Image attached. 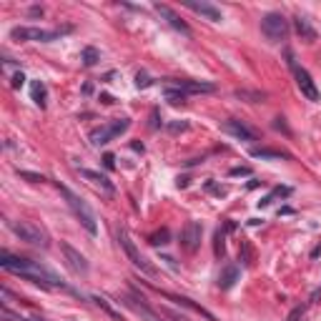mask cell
Returning a JSON list of instances; mask_svg holds the SVG:
<instances>
[{
    "mask_svg": "<svg viewBox=\"0 0 321 321\" xmlns=\"http://www.w3.org/2000/svg\"><path fill=\"white\" fill-rule=\"evenodd\" d=\"M231 176H251V168L241 166V168H231Z\"/></svg>",
    "mask_w": 321,
    "mask_h": 321,
    "instance_id": "33",
    "label": "cell"
},
{
    "mask_svg": "<svg viewBox=\"0 0 321 321\" xmlns=\"http://www.w3.org/2000/svg\"><path fill=\"white\" fill-rule=\"evenodd\" d=\"M98 60H100V53H98L93 46L83 48V66H88V68H90V66H96Z\"/></svg>",
    "mask_w": 321,
    "mask_h": 321,
    "instance_id": "23",
    "label": "cell"
},
{
    "mask_svg": "<svg viewBox=\"0 0 321 321\" xmlns=\"http://www.w3.org/2000/svg\"><path fill=\"white\" fill-rule=\"evenodd\" d=\"M100 103H106V106H108V103H113V98H110V96H100Z\"/></svg>",
    "mask_w": 321,
    "mask_h": 321,
    "instance_id": "38",
    "label": "cell"
},
{
    "mask_svg": "<svg viewBox=\"0 0 321 321\" xmlns=\"http://www.w3.org/2000/svg\"><path fill=\"white\" fill-rule=\"evenodd\" d=\"M201 236H204V226L198 221H188L181 231V248L188 254H196L201 246Z\"/></svg>",
    "mask_w": 321,
    "mask_h": 321,
    "instance_id": "10",
    "label": "cell"
},
{
    "mask_svg": "<svg viewBox=\"0 0 321 321\" xmlns=\"http://www.w3.org/2000/svg\"><path fill=\"white\" fill-rule=\"evenodd\" d=\"M0 266L6 271H13V274H20L23 278L43 286V288H66V284L53 274L48 271L46 266H40L38 261H30V258H20V256H10L8 251L0 254Z\"/></svg>",
    "mask_w": 321,
    "mask_h": 321,
    "instance_id": "1",
    "label": "cell"
},
{
    "mask_svg": "<svg viewBox=\"0 0 321 321\" xmlns=\"http://www.w3.org/2000/svg\"><path fill=\"white\" fill-rule=\"evenodd\" d=\"M294 20H296V33H298V36H301V38H304L306 43H311V40H316V30L311 28V23H308L306 18H301V16H296Z\"/></svg>",
    "mask_w": 321,
    "mask_h": 321,
    "instance_id": "19",
    "label": "cell"
},
{
    "mask_svg": "<svg viewBox=\"0 0 321 321\" xmlns=\"http://www.w3.org/2000/svg\"><path fill=\"white\" fill-rule=\"evenodd\" d=\"M221 130L224 133H228V136H234V138H238V140H256V133L248 128V126H244L241 120H226V123H221Z\"/></svg>",
    "mask_w": 321,
    "mask_h": 321,
    "instance_id": "15",
    "label": "cell"
},
{
    "mask_svg": "<svg viewBox=\"0 0 321 321\" xmlns=\"http://www.w3.org/2000/svg\"><path fill=\"white\" fill-rule=\"evenodd\" d=\"M288 194H291V188H274V194H268L264 201H258V208H266V206H268V204H271L276 196H288Z\"/></svg>",
    "mask_w": 321,
    "mask_h": 321,
    "instance_id": "24",
    "label": "cell"
},
{
    "mask_svg": "<svg viewBox=\"0 0 321 321\" xmlns=\"http://www.w3.org/2000/svg\"><path fill=\"white\" fill-rule=\"evenodd\" d=\"M224 238H226V234L224 231H216V256H224V251H226Z\"/></svg>",
    "mask_w": 321,
    "mask_h": 321,
    "instance_id": "28",
    "label": "cell"
},
{
    "mask_svg": "<svg viewBox=\"0 0 321 321\" xmlns=\"http://www.w3.org/2000/svg\"><path fill=\"white\" fill-rule=\"evenodd\" d=\"M261 33L271 40V43H281L288 36V20L281 13H266L261 18Z\"/></svg>",
    "mask_w": 321,
    "mask_h": 321,
    "instance_id": "6",
    "label": "cell"
},
{
    "mask_svg": "<svg viewBox=\"0 0 321 321\" xmlns=\"http://www.w3.org/2000/svg\"><path fill=\"white\" fill-rule=\"evenodd\" d=\"M30 16H36V18L43 16V8H30Z\"/></svg>",
    "mask_w": 321,
    "mask_h": 321,
    "instance_id": "37",
    "label": "cell"
},
{
    "mask_svg": "<svg viewBox=\"0 0 321 321\" xmlns=\"http://www.w3.org/2000/svg\"><path fill=\"white\" fill-rule=\"evenodd\" d=\"M188 128V123L186 120H176V123H168V130L171 133H178V130H186Z\"/></svg>",
    "mask_w": 321,
    "mask_h": 321,
    "instance_id": "31",
    "label": "cell"
},
{
    "mask_svg": "<svg viewBox=\"0 0 321 321\" xmlns=\"http://www.w3.org/2000/svg\"><path fill=\"white\" fill-rule=\"evenodd\" d=\"M120 301H123V306L130 308L136 316H140V321H166L164 316H158L140 296H120Z\"/></svg>",
    "mask_w": 321,
    "mask_h": 321,
    "instance_id": "9",
    "label": "cell"
},
{
    "mask_svg": "<svg viewBox=\"0 0 321 321\" xmlns=\"http://www.w3.org/2000/svg\"><path fill=\"white\" fill-rule=\"evenodd\" d=\"M274 128H276V130H286V133H288V128H286L284 118H276V120H274Z\"/></svg>",
    "mask_w": 321,
    "mask_h": 321,
    "instance_id": "36",
    "label": "cell"
},
{
    "mask_svg": "<svg viewBox=\"0 0 321 321\" xmlns=\"http://www.w3.org/2000/svg\"><path fill=\"white\" fill-rule=\"evenodd\" d=\"M136 86H138V88H148V86H150L148 73H138V76H136Z\"/></svg>",
    "mask_w": 321,
    "mask_h": 321,
    "instance_id": "30",
    "label": "cell"
},
{
    "mask_svg": "<svg viewBox=\"0 0 321 321\" xmlns=\"http://www.w3.org/2000/svg\"><path fill=\"white\" fill-rule=\"evenodd\" d=\"M236 281H238V266H234V264L224 266V271H221V276H218V288L228 291Z\"/></svg>",
    "mask_w": 321,
    "mask_h": 321,
    "instance_id": "18",
    "label": "cell"
},
{
    "mask_svg": "<svg viewBox=\"0 0 321 321\" xmlns=\"http://www.w3.org/2000/svg\"><path fill=\"white\" fill-rule=\"evenodd\" d=\"M128 126H130L128 118H116V120H110L108 126L96 128V130L90 133V143H93V146H106V143H110L113 138H118L120 133H126Z\"/></svg>",
    "mask_w": 321,
    "mask_h": 321,
    "instance_id": "7",
    "label": "cell"
},
{
    "mask_svg": "<svg viewBox=\"0 0 321 321\" xmlns=\"http://www.w3.org/2000/svg\"><path fill=\"white\" fill-rule=\"evenodd\" d=\"M18 176H20V178H28L30 184H38V181H46V178H43L40 174H30V171H18Z\"/></svg>",
    "mask_w": 321,
    "mask_h": 321,
    "instance_id": "29",
    "label": "cell"
},
{
    "mask_svg": "<svg viewBox=\"0 0 321 321\" xmlns=\"http://www.w3.org/2000/svg\"><path fill=\"white\" fill-rule=\"evenodd\" d=\"M236 96L238 98H248V103H261L266 98L264 93H248V90H236Z\"/></svg>",
    "mask_w": 321,
    "mask_h": 321,
    "instance_id": "26",
    "label": "cell"
},
{
    "mask_svg": "<svg viewBox=\"0 0 321 321\" xmlns=\"http://www.w3.org/2000/svg\"><path fill=\"white\" fill-rule=\"evenodd\" d=\"M103 164H106V168H113V166H116V156H113V153H106V156H103Z\"/></svg>",
    "mask_w": 321,
    "mask_h": 321,
    "instance_id": "32",
    "label": "cell"
},
{
    "mask_svg": "<svg viewBox=\"0 0 321 321\" xmlns=\"http://www.w3.org/2000/svg\"><path fill=\"white\" fill-rule=\"evenodd\" d=\"M58 191H60V196L66 198V204L70 206V211L76 214V218L83 224V228L96 236V234H98V224H96V216H93V211L88 208V204H83L80 196H76L68 186H60V184H58Z\"/></svg>",
    "mask_w": 321,
    "mask_h": 321,
    "instance_id": "2",
    "label": "cell"
},
{
    "mask_svg": "<svg viewBox=\"0 0 321 321\" xmlns=\"http://www.w3.org/2000/svg\"><path fill=\"white\" fill-rule=\"evenodd\" d=\"M304 316V306H298V308H294L291 314H288V321H298Z\"/></svg>",
    "mask_w": 321,
    "mask_h": 321,
    "instance_id": "34",
    "label": "cell"
},
{
    "mask_svg": "<svg viewBox=\"0 0 321 321\" xmlns=\"http://www.w3.org/2000/svg\"><path fill=\"white\" fill-rule=\"evenodd\" d=\"M80 176H83L86 181H90L93 186H100L106 194H116V186L108 181V176H103V174H98V171H90V168H80Z\"/></svg>",
    "mask_w": 321,
    "mask_h": 321,
    "instance_id": "16",
    "label": "cell"
},
{
    "mask_svg": "<svg viewBox=\"0 0 321 321\" xmlns=\"http://www.w3.org/2000/svg\"><path fill=\"white\" fill-rule=\"evenodd\" d=\"M63 33H70V28H56V30H46V28H30V26H18L10 30L13 40H33V43H50L56 38H60Z\"/></svg>",
    "mask_w": 321,
    "mask_h": 321,
    "instance_id": "3",
    "label": "cell"
},
{
    "mask_svg": "<svg viewBox=\"0 0 321 321\" xmlns=\"http://www.w3.org/2000/svg\"><path fill=\"white\" fill-rule=\"evenodd\" d=\"M153 10L160 16V18H166L168 20V26L171 28H176V30H181L184 36H191V28L181 20V16L174 10V8H168V6H164V3H153Z\"/></svg>",
    "mask_w": 321,
    "mask_h": 321,
    "instance_id": "12",
    "label": "cell"
},
{
    "mask_svg": "<svg viewBox=\"0 0 321 321\" xmlns=\"http://www.w3.org/2000/svg\"><path fill=\"white\" fill-rule=\"evenodd\" d=\"M168 86L184 90L186 96L188 93H214L216 90V86L214 83H206V80H168Z\"/></svg>",
    "mask_w": 321,
    "mask_h": 321,
    "instance_id": "14",
    "label": "cell"
},
{
    "mask_svg": "<svg viewBox=\"0 0 321 321\" xmlns=\"http://www.w3.org/2000/svg\"><path fill=\"white\" fill-rule=\"evenodd\" d=\"M10 228H13V234H16L20 241H26V244H30V246H43V248L50 246L48 234H46L40 226L30 224V221H10Z\"/></svg>",
    "mask_w": 321,
    "mask_h": 321,
    "instance_id": "4",
    "label": "cell"
},
{
    "mask_svg": "<svg viewBox=\"0 0 321 321\" xmlns=\"http://www.w3.org/2000/svg\"><path fill=\"white\" fill-rule=\"evenodd\" d=\"M118 244L123 246L126 256L130 258V264H133L136 268H140V271H143V274H148V276H156V266H153V264H148V258L138 251V246L130 241V236H128V231H126V228H118Z\"/></svg>",
    "mask_w": 321,
    "mask_h": 321,
    "instance_id": "5",
    "label": "cell"
},
{
    "mask_svg": "<svg viewBox=\"0 0 321 321\" xmlns=\"http://www.w3.org/2000/svg\"><path fill=\"white\" fill-rule=\"evenodd\" d=\"M30 90H33V100H36L40 108H46V98H48V90H46V86H43L40 80H36Z\"/></svg>",
    "mask_w": 321,
    "mask_h": 321,
    "instance_id": "22",
    "label": "cell"
},
{
    "mask_svg": "<svg viewBox=\"0 0 321 321\" xmlns=\"http://www.w3.org/2000/svg\"><path fill=\"white\" fill-rule=\"evenodd\" d=\"M23 83H26V76H23V73H16V76H13V88H20Z\"/></svg>",
    "mask_w": 321,
    "mask_h": 321,
    "instance_id": "35",
    "label": "cell"
},
{
    "mask_svg": "<svg viewBox=\"0 0 321 321\" xmlns=\"http://www.w3.org/2000/svg\"><path fill=\"white\" fill-rule=\"evenodd\" d=\"M184 6L186 8H191L194 13H198V16H204L206 20H211V23H218V20H224V16H221V10L216 8V6H211V3H198V0H184Z\"/></svg>",
    "mask_w": 321,
    "mask_h": 321,
    "instance_id": "13",
    "label": "cell"
},
{
    "mask_svg": "<svg viewBox=\"0 0 321 321\" xmlns=\"http://www.w3.org/2000/svg\"><path fill=\"white\" fill-rule=\"evenodd\" d=\"M166 298H171V301H176V304H181V306H186V308H191V311H196V314H201L206 321H218L211 311H206L204 306H198V304H194L191 298H186V296H171V294H166Z\"/></svg>",
    "mask_w": 321,
    "mask_h": 321,
    "instance_id": "17",
    "label": "cell"
},
{
    "mask_svg": "<svg viewBox=\"0 0 321 321\" xmlns=\"http://www.w3.org/2000/svg\"><path fill=\"white\" fill-rule=\"evenodd\" d=\"M164 96H166V100H168L171 106H184V103H186V93H184V90H178V88H171V86H166Z\"/></svg>",
    "mask_w": 321,
    "mask_h": 321,
    "instance_id": "21",
    "label": "cell"
},
{
    "mask_svg": "<svg viewBox=\"0 0 321 321\" xmlns=\"http://www.w3.org/2000/svg\"><path fill=\"white\" fill-rule=\"evenodd\" d=\"M60 251H63V256H66V264H68L76 274H83V276L88 274L90 266H88V261H86V256H83L80 251H76L70 244H60Z\"/></svg>",
    "mask_w": 321,
    "mask_h": 321,
    "instance_id": "11",
    "label": "cell"
},
{
    "mask_svg": "<svg viewBox=\"0 0 321 321\" xmlns=\"http://www.w3.org/2000/svg\"><path fill=\"white\" fill-rule=\"evenodd\" d=\"M168 238H171V234L164 228V231H158V234L150 236V244H153V246H164V244H168Z\"/></svg>",
    "mask_w": 321,
    "mask_h": 321,
    "instance_id": "25",
    "label": "cell"
},
{
    "mask_svg": "<svg viewBox=\"0 0 321 321\" xmlns=\"http://www.w3.org/2000/svg\"><path fill=\"white\" fill-rule=\"evenodd\" d=\"M93 301H96V304H98L100 308H106V311H108V314H110L113 318H118V314H116V308H113V306H110V304H108V301H106L103 296H93Z\"/></svg>",
    "mask_w": 321,
    "mask_h": 321,
    "instance_id": "27",
    "label": "cell"
},
{
    "mask_svg": "<svg viewBox=\"0 0 321 321\" xmlns=\"http://www.w3.org/2000/svg\"><path fill=\"white\" fill-rule=\"evenodd\" d=\"M288 63H291V68H294V76H296V86H298L301 96H304L306 100H311V103H318V100H321V93H318V88H316L314 78L308 76V70L298 68V66L294 63V56H291V53H288Z\"/></svg>",
    "mask_w": 321,
    "mask_h": 321,
    "instance_id": "8",
    "label": "cell"
},
{
    "mask_svg": "<svg viewBox=\"0 0 321 321\" xmlns=\"http://www.w3.org/2000/svg\"><path fill=\"white\" fill-rule=\"evenodd\" d=\"M251 158H276V160H286L291 158L284 150H274V148H251Z\"/></svg>",
    "mask_w": 321,
    "mask_h": 321,
    "instance_id": "20",
    "label": "cell"
}]
</instances>
